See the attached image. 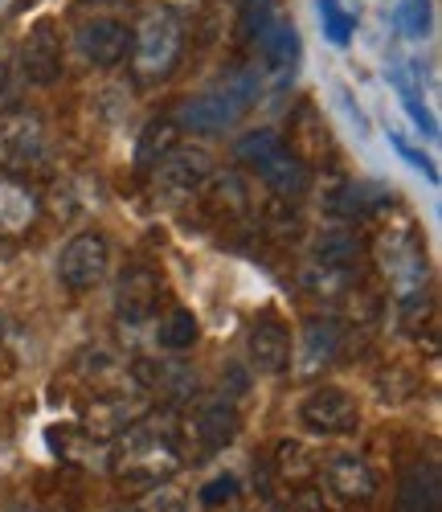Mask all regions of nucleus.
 Wrapping results in <instances>:
<instances>
[{
    "instance_id": "1",
    "label": "nucleus",
    "mask_w": 442,
    "mask_h": 512,
    "mask_svg": "<svg viewBox=\"0 0 442 512\" xmlns=\"http://www.w3.org/2000/svg\"><path fill=\"white\" fill-rule=\"evenodd\" d=\"M181 435H185V426H181V418H176L172 410L140 414L119 435V447L111 455V472H115L119 488L152 492V488L168 484L185 467Z\"/></svg>"
},
{
    "instance_id": "2",
    "label": "nucleus",
    "mask_w": 442,
    "mask_h": 512,
    "mask_svg": "<svg viewBox=\"0 0 442 512\" xmlns=\"http://www.w3.org/2000/svg\"><path fill=\"white\" fill-rule=\"evenodd\" d=\"M258 99V74L254 70H238L230 78H221L217 87L185 99L176 107V127H189V132H226L230 123H238Z\"/></svg>"
},
{
    "instance_id": "3",
    "label": "nucleus",
    "mask_w": 442,
    "mask_h": 512,
    "mask_svg": "<svg viewBox=\"0 0 442 512\" xmlns=\"http://www.w3.org/2000/svg\"><path fill=\"white\" fill-rule=\"evenodd\" d=\"M181 50H185V29L172 13H148L140 21V29L131 33V70H136V82L144 87H156L164 82L176 62H181Z\"/></svg>"
},
{
    "instance_id": "4",
    "label": "nucleus",
    "mask_w": 442,
    "mask_h": 512,
    "mask_svg": "<svg viewBox=\"0 0 442 512\" xmlns=\"http://www.w3.org/2000/svg\"><path fill=\"white\" fill-rule=\"evenodd\" d=\"M107 271H111V242L99 230L74 234L58 254V283L74 295L95 291L107 279Z\"/></svg>"
},
{
    "instance_id": "5",
    "label": "nucleus",
    "mask_w": 442,
    "mask_h": 512,
    "mask_svg": "<svg viewBox=\"0 0 442 512\" xmlns=\"http://www.w3.org/2000/svg\"><path fill=\"white\" fill-rule=\"evenodd\" d=\"M377 246H381L377 254H381V267H385L393 291L402 295V300H414V295H422V287H426V246L414 234V226L385 230Z\"/></svg>"
},
{
    "instance_id": "6",
    "label": "nucleus",
    "mask_w": 442,
    "mask_h": 512,
    "mask_svg": "<svg viewBox=\"0 0 442 512\" xmlns=\"http://www.w3.org/2000/svg\"><path fill=\"white\" fill-rule=\"evenodd\" d=\"M299 422L320 439H344L361 426V406L340 386H316L299 402Z\"/></svg>"
},
{
    "instance_id": "7",
    "label": "nucleus",
    "mask_w": 442,
    "mask_h": 512,
    "mask_svg": "<svg viewBox=\"0 0 442 512\" xmlns=\"http://www.w3.org/2000/svg\"><path fill=\"white\" fill-rule=\"evenodd\" d=\"M50 160V140L37 115L0 119V168L9 173H37Z\"/></svg>"
},
{
    "instance_id": "8",
    "label": "nucleus",
    "mask_w": 442,
    "mask_h": 512,
    "mask_svg": "<svg viewBox=\"0 0 442 512\" xmlns=\"http://www.w3.org/2000/svg\"><path fill=\"white\" fill-rule=\"evenodd\" d=\"M74 54L95 70H111L131 54V29L111 17H91L74 33Z\"/></svg>"
},
{
    "instance_id": "9",
    "label": "nucleus",
    "mask_w": 442,
    "mask_h": 512,
    "mask_svg": "<svg viewBox=\"0 0 442 512\" xmlns=\"http://www.w3.org/2000/svg\"><path fill=\"white\" fill-rule=\"evenodd\" d=\"M209 181H213V156L205 148H181L176 144L156 164V193H164V197H193Z\"/></svg>"
},
{
    "instance_id": "10",
    "label": "nucleus",
    "mask_w": 442,
    "mask_h": 512,
    "mask_svg": "<svg viewBox=\"0 0 442 512\" xmlns=\"http://www.w3.org/2000/svg\"><path fill=\"white\" fill-rule=\"evenodd\" d=\"M324 484L336 500L344 504H373L381 492V480L373 472V463L357 451H340L324 463Z\"/></svg>"
},
{
    "instance_id": "11",
    "label": "nucleus",
    "mask_w": 442,
    "mask_h": 512,
    "mask_svg": "<svg viewBox=\"0 0 442 512\" xmlns=\"http://www.w3.org/2000/svg\"><path fill=\"white\" fill-rule=\"evenodd\" d=\"M164 300V279L152 267H127L115 283V316L123 324H144Z\"/></svg>"
},
{
    "instance_id": "12",
    "label": "nucleus",
    "mask_w": 442,
    "mask_h": 512,
    "mask_svg": "<svg viewBox=\"0 0 442 512\" xmlns=\"http://www.w3.org/2000/svg\"><path fill=\"white\" fill-rule=\"evenodd\" d=\"M62 37L54 29V21H37L29 29V37L21 41V70L25 78L33 82V87H54V82L62 78Z\"/></svg>"
},
{
    "instance_id": "13",
    "label": "nucleus",
    "mask_w": 442,
    "mask_h": 512,
    "mask_svg": "<svg viewBox=\"0 0 442 512\" xmlns=\"http://www.w3.org/2000/svg\"><path fill=\"white\" fill-rule=\"evenodd\" d=\"M246 349H250V361L258 373H267V377H279L291 369V357H295V345H291V332L283 320H258L250 328V340H246Z\"/></svg>"
},
{
    "instance_id": "14",
    "label": "nucleus",
    "mask_w": 442,
    "mask_h": 512,
    "mask_svg": "<svg viewBox=\"0 0 442 512\" xmlns=\"http://www.w3.org/2000/svg\"><path fill=\"white\" fill-rule=\"evenodd\" d=\"M238 426H242V418H238L234 398H209V402L193 414L189 435L201 443V451H205V455H213V451L230 447V443L238 439Z\"/></svg>"
},
{
    "instance_id": "15",
    "label": "nucleus",
    "mask_w": 442,
    "mask_h": 512,
    "mask_svg": "<svg viewBox=\"0 0 442 512\" xmlns=\"http://www.w3.org/2000/svg\"><path fill=\"white\" fill-rule=\"evenodd\" d=\"M136 418H140V402H136V398H127V390H119V394L95 398L91 406H86L82 431L91 435V439H119Z\"/></svg>"
},
{
    "instance_id": "16",
    "label": "nucleus",
    "mask_w": 442,
    "mask_h": 512,
    "mask_svg": "<svg viewBox=\"0 0 442 512\" xmlns=\"http://www.w3.org/2000/svg\"><path fill=\"white\" fill-rule=\"evenodd\" d=\"M254 177L267 181V189L279 197V201H295L307 193V185H312V168H307L291 148H279L271 160H262L254 168Z\"/></svg>"
},
{
    "instance_id": "17",
    "label": "nucleus",
    "mask_w": 442,
    "mask_h": 512,
    "mask_svg": "<svg viewBox=\"0 0 442 512\" xmlns=\"http://www.w3.org/2000/svg\"><path fill=\"white\" fill-rule=\"evenodd\" d=\"M397 512H442V480L434 459L406 472L402 488H397Z\"/></svg>"
},
{
    "instance_id": "18",
    "label": "nucleus",
    "mask_w": 442,
    "mask_h": 512,
    "mask_svg": "<svg viewBox=\"0 0 442 512\" xmlns=\"http://www.w3.org/2000/svg\"><path fill=\"white\" fill-rule=\"evenodd\" d=\"M340 324L332 320V316H320V320H312L303 328V340H299V369L303 373H320V369H328L332 361H336V353H340Z\"/></svg>"
},
{
    "instance_id": "19",
    "label": "nucleus",
    "mask_w": 442,
    "mask_h": 512,
    "mask_svg": "<svg viewBox=\"0 0 442 512\" xmlns=\"http://www.w3.org/2000/svg\"><path fill=\"white\" fill-rule=\"evenodd\" d=\"M258 46H262V62H267V70H275V74L295 70V62H299V33H295L291 21L271 17L267 25H262V33H258Z\"/></svg>"
},
{
    "instance_id": "20",
    "label": "nucleus",
    "mask_w": 442,
    "mask_h": 512,
    "mask_svg": "<svg viewBox=\"0 0 442 512\" xmlns=\"http://www.w3.org/2000/svg\"><path fill=\"white\" fill-rule=\"evenodd\" d=\"M140 373V381L148 390H156V394H164L168 402H189L193 394H197V373H189L185 365H172V361H164V365H140L136 369Z\"/></svg>"
},
{
    "instance_id": "21",
    "label": "nucleus",
    "mask_w": 442,
    "mask_h": 512,
    "mask_svg": "<svg viewBox=\"0 0 442 512\" xmlns=\"http://www.w3.org/2000/svg\"><path fill=\"white\" fill-rule=\"evenodd\" d=\"M357 259H361V242H357V234H352V230H328V234H320V242H316V267L352 275Z\"/></svg>"
},
{
    "instance_id": "22",
    "label": "nucleus",
    "mask_w": 442,
    "mask_h": 512,
    "mask_svg": "<svg viewBox=\"0 0 442 512\" xmlns=\"http://www.w3.org/2000/svg\"><path fill=\"white\" fill-rule=\"evenodd\" d=\"M197 336H201L197 316H193L189 308H172V312L160 320V328H156V349L181 357V353H189V349L197 345Z\"/></svg>"
},
{
    "instance_id": "23",
    "label": "nucleus",
    "mask_w": 442,
    "mask_h": 512,
    "mask_svg": "<svg viewBox=\"0 0 442 512\" xmlns=\"http://www.w3.org/2000/svg\"><path fill=\"white\" fill-rule=\"evenodd\" d=\"M275 476L291 488H303L307 480L316 476V459L299 439H279L275 443Z\"/></svg>"
},
{
    "instance_id": "24",
    "label": "nucleus",
    "mask_w": 442,
    "mask_h": 512,
    "mask_svg": "<svg viewBox=\"0 0 442 512\" xmlns=\"http://www.w3.org/2000/svg\"><path fill=\"white\" fill-rule=\"evenodd\" d=\"M176 140H181V127H176L172 119H152L140 132V140H136V164L140 168H156L176 148Z\"/></svg>"
},
{
    "instance_id": "25",
    "label": "nucleus",
    "mask_w": 442,
    "mask_h": 512,
    "mask_svg": "<svg viewBox=\"0 0 442 512\" xmlns=\"http://www.w3.org/2000/svg\"><path fill=\"white\" fill-rule=\"evenodd\" d=\"M37 218V201L25 185H0V234H21Z\"/></svg>"
},
{
    "instance_id": "26",
    "label": "nucleus",
    "mask_w": 442,
    "mask_h": 512,
    "mask_svg": "<svg viewBox=\"0 0 442 512\" xmlns=\"http://www.w3.org/2000/svg\"><path fill=\"white\" fill-rule=\"evenodd\" d=\"M279 148H287V140L275 132V127H258V132H246V136L234 144V156L254 173V168H258L262 160H271Z\"/></svg>"
},
{
    "instance_id": "27",
    "label": "nucleus",
    "mask_w": 442,
    "mask_h": 512,
    "mask_svg": "<svg viewBox=\"0 0 442 512\" xmlns=\"http://www.w3.org/2000/svg\"><path fill=\"white\" fill-rule=\"evenodd\" d=\"M320 25L332 46H348L352 33H357V17H352L340 0H320Z\"/></svg>"
},
{
    "instance_id": "28",
    "label": "nucleus",
    "mask_w": 442,
    "mask_h": 512,
    "mask_svg": "<svg viewBox=\"0 0 442 512\" xmlns=\"http://www.w3.org/2000/svg\"><path fill=\"white\" fill-rule=\"evenodd\" d=\"M393 21L406 37H426L430 33V0H397Z\"/></svg>"
},
{
    "instance_id": "29",
    "label": "nucleus",
    "mask_w": 442,
    "mask_h": 512,
    "mask_svg": "<svg viewBox=\"0 0 442 512\" xmlns=\"http://www.w3.org/2000/svg\"><path fill=\"white\" fill-rule=\"evenodd\" d=\"M238 492H242V484H238L234 476H217V480H209V484L197 492V500H201L205 508H221V504H230Z\"/></svg>"
},
{
    "instance_id": "30",
    "label": "nucleus",
    "mask_w": 442,
    "mask_h": 512,
    "mask_svg": "<svg viewBox=\"0 0 442 512\" xmlns=\"http://www.w3.org/2000/svg\"><path fill=\"white\" fill-rule=\"evenodd\" d=\"M397 95H402V103H406V111L414 115V123H418L422 132H426V136L434 140V136H438V123H434V119H430V111H426V107L418 103V95H414V91L406 87V82H397Z\"/></svg>"
},
{
    "instance_id": "31",
    "label": "nucleus",
    "mask_w": 442,
    "mask_h": 512,
    "mask_svg": "<svg viewBox=\"0 0 442 512\" xmlns=\"http://www.w3.org/2000/svg\"><path fill=\"white\" fill-rule=\"evenodd\" d=\"M389 140H393V148H397V152H402V160H410L414 168H422V173H426V181H430V185L438 181V168H434V164H430V160H426V156H422L418 148H410V144H406L402 136H393V132H389Z\"/></svg>"
},
{
    "instance_id": "32",
    "label": "nucleus",
    "mask_w": 442,
    "mask_h": 512,
    "mask_svg": "<svg viewBox=\"0 0 442 512\" xmlns=\"http://www.w3.org/2000/svg\"><path fill=\"white\" fill-rule=\"evenodd\" d=\"M5 82H9V50H5V41H0V91H5Z\"/></svg>"
},
{
    "instance_id": "33",
    "label": "nucleus",
    "mask_w": 442,
    "mask_h": 512,
    "mask_svg": "<svg viewBox=\"0 0 442 512\" xmlns=\"http://www.w3.org/2000/svg\"><path fill=\"white\" fill-rule=\"evenodd\" d=\"M21 5V0H0V17H5V13H13Z\"/></svg>"
},
{
    "instance_id": "34",
    "label": "nucleus",
    "mask_w": 442,
    "mask_h": 512,
    "mask_svg": "<svg viewBox=\"0 0 442 512\" xmlns=\"http://www.w3.org/2000/svg\"><path fill=\"white\" fill-rule=\"evenodd\" d=\"M78 5H127V0H78Z\"/></svg>"
},
{
    "instance_id": "35",
    "label": "nucleus",
    "mask_w": 442,
    "mask_h": 512,
    "mask_svg": "<svg viewBox=\"0 0 442 512\" xmlns=\"http://www.w3.org/2000/svg\"><path fill=\"white\" fill-rule=\"evenodd\" d=\"M5 332H9V320H5V312H0V345H5Z\"/></svg>"
},
{
    "instance_id": "36",
    "label": "nucleus",
    "mask_w": 442,
    "mask_h": 512,
    "mask_svg": "<svg viewBox=\"0 0 442 512\" xmlns=\"http://www.w3.org/2000/svg\"><path fill=\"white\" fill-rule=\"evenodd\" d=\"M29 512H37V508H29Z\"/></svg>"
}]
</instances>
